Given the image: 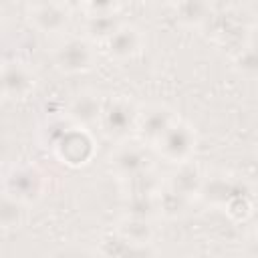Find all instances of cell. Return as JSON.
Returning a JSON list of instances; mask_svg holds the SVG:
<instances>
[{
  "mask_svg": "<svg viewBox=\"0 0 258 258\" xmlns=\"http://www.w3.org/2000/svg\"><path fill=\"white\" fill-rule=\"evenodd\" d=\"M0 87L2 97L20 99L26 97L34 87V73L22 60H10L0 64Z\"/></svg>",
  "mask_w": 258,
  "mask_h": 258,
  "instance_id": "cell-10",
  "label": "cell"
},
{
  "mask_svg": "<svg viewBox=\"0 0 258 258\" xmlns=\"http://www.w3.org/2000/svg\"><path fill=\"white\" fill-rule=\"evenodd\" d=\"M52 151L69 167H81L93 159L95 141H93V135L89 133V129L71 125L67 129V133L58 139V143L52 147Z\"/></svg>",
  "mask_w": 258,
  "mask_h": 258,
  "instance_id": "cell-6",
  "label": "cell"
},
{
  "mask_svg": "<svg viewBox=\"0 0 258 258\" xmlns=\"http://www.w3.org/2000/svg\"><path fill=\"white\" fill-rule=\"evenodd\" d=\"M200 198L216 208H224L234 212L242 208L244 216L252 214V187L244 179H234L226 173H216L212 177H204Z\"/></svg>",
  "mask_w": 258,
  "mask_h": 258,
  "instance_id": "cell-1",
  "label": "cell"
},
{
  "mask_svg": "<svg viewBox=\"0 0 258 258\" xmlns=\"http://www.w3.org/2000/svg\"><path fill=\"white\" fill-rule=\"evenodd\" d=\"M155 204H157V216H163L167 220H177L189 212L191 200H187V198L179 196L177 191L163 185L161 191L155 196Z\"/></svg>",
  "mask_w": 258,
  "mask_h": 258,
  "instance_id": "cell-17",
  "label": "cell"
},
{
  "mask_svg": "<svg viewBox=\"0 0 258 258\" xmlns=\"http://www.w3.org/2000/svg\"><path fill=\"white\" fill-rule=\"evenodd\" d=\"M236 64L242 71V75H246V77H254L256 75V50H254L252 42L242 44V50L236 56Z\"/></svg>",
  "mask_w": 258,
  "mask_h": 258,
  "instance_id": "cell-24",
  "label": "cell"
},
{
  "mask_svg": "<svg viewBox=\"0 0 258 258\" xmlns=\"http://www.w3.org/2000/svg\"><path fill=\"white\" fill-rule=\"evenodd\" d=\"M202 183H204V173L198 165L185 161V163H179L169 175L167 179L163 181L165 187L177 191L179 196L187 198V200H196L200 198V189H202Z\"/></svg>",
  "mask_w": 258,
  "mask_h": 258,
  "instance_id": "cell-13",
  "label": "cell"
},
{
  "mask_svg": "<svg viewBox=\"0 0 258 258\" xmlns=\"http://www.w3.org/2000/svg\"><path fill=\"white\" fill-rule=\"evenodd\" d=\"M52 62L64 75H81L95 67L97 52L85 36H69L52 50Z\"/></svg>",
  "mask_w": 258,
  "mask_h": 258,
  "instance_id": "cell-3",
  "label": "cell"
},
{
  "mask_svg": "<svg viewBox=\"0 0 258 258\" xmlns=\"http://www.w3.org/2000/svg\"><path fill=\"white\" fill-rule=\"evenodd\" d=\"M46 187H48V177L36 165H26V163L14 165L2 177L4 194L20 202L22 206L36 204L46 194Z\"/></svg>",
  "mask_w": 258,
  "mask_h": 258,
  "instance_id": "cell-2",
  "label": "cell"
},
{
  "mask_svg": "<svg viewBox=\"0 0 258 258\" xmlns=\"http://www.w3.org/2000/svg\"><path fill=\"white\" fill-rule=\"evenodd\" d=\"M119 26H121V20L115 14H111V16H85L83 30H85V38L89 42H103L105 44Z\"/></svg>",
  "mask_w": 258,
  "mask_h": 258,
  "instance_id": "cell-18",
  "label": "cell"
},
{
  "mask_svg": "<svg viewBox=\"0 0 258 258\" xmlns=\"http://www.w3.org/2000/svg\"><path fill=\"white\" fill-rule=\"evenodd\" d=\"M107 54L115 60H127L133 58L135 54L141 52L143 48V32L135 26V24H125L121 22V26L113 32V36L105 42Z\"/></svg>",
  "mask_w": 258,
  "mask_h": 258,
  "instance_id": "cell-12",
  "label": "cell"
},
{
  "mask_svg": "<svg viewBox=\"0 0 258 258\" xmlns=\"http://www.w3.org/2000/svg\"><path fill=\"white\" fill-rule=\"evenodd\" d=\"M103 97L95 91H83L79 93L67 107V121L75 127L89 129L91 125L99 123L103 113Z\"/></svg>",
  "mask_w": 258,
  "mask_h": 258,
  "instance_id": "cell-11",
  "label": "cell"
},
{
  "mask_svg": "<svg viewBox=\"0 0 258 258\" xmlns=\"http://www.w3.org/2000/svg\"><path fill=\"white\" fill-rule=\"evenodd\" d=\"M121 185H123V196L125 198H135V196L155 198L163 187V179L151 167V169H145V171H139L131 177L121 179Z\"/></svg>",
  "mask_w": 258,
  "mask_h": 258,
  "instance_id": "cell-15",
  "label": "cell"
},
{
  "mask_svg": "<svg viewBox=\"0 0 258 258\" xmlns=\"http://www.w3.org/2000/svg\"><path fill=\"white\" fill-rule=\"evenodd\" d=\"M99 252L103 258H153L151 246H137L123 238H119L115 232H109L99 242Z\"/></svg>",
  "mask_w": 258,
  "mask_h": 258,
  "instance_id": "cell-14",
  "label": "cell"
},
{
  "mask_svg": "<svg viewBox=\"0 0 258 258\" xmlns=\"http://www.w3.org/2000/svg\"><path fill=\"white\" fill-rule=\"evenodd\" d=\"M196 143H198V135H196L194 127L177 119V121L161 135V139H159L153 147L157 149V153H159L163 159H167V161L179 165V163L189 161V157H191L194 151H196Z\"/></svg>",
  "mask_w": 258,
  "mask_h": 258,
  "instance_id": "cell-5",
  "label": "cell"
},
{
  "mask_svg": "<svg viewBox=\"0 0 258 258\" xmlns=\"http://www.w3.org/2000/svg\"><path fill=\"white\" fill-rule=\"evenodd\" d=\"M0 24H2V12H0Z\"/></svg>",
  "mask_w": 258,
  "mask_h": 258,
  "instance_id": "cell-25",
  "label": "cell"
},
{
  "mask_svg": "<svg viewBox=\"0 0 258 258\" xmlns=\"http://www.w3.org/2000/svg\"><path fill=\"white\" fill-rule=\"evenodd\" d=\"M0 95H2V87H0Z\"/></svg>",
  "mask_w": 258,
  "mask_h": 258,
  "instance_id": "cell-26",
  "label": "cell"
},
{
  "mask_svg": "<svg viewBox=\"0 0 258 258\" xmlns=\"http://www.w3.org/2000/svg\"><path fill=\"white\" fill-rule=\"evenodd\" d=\"M177 121L175 113L165 107V105H149L145 111H141L137 115V125H135V131L139 133V137L149 143V145H155L161 135Z\"/></svg>",
  "mask_w": 258,
  "mask_h": 258,
  "instance_id": "cell-8",
  "label": "cell"
},
{
  "mask_svg": "<svg viewBox=\"0 0 258 258\" xmlns=\"http://www.w3.org/2000/svg\"><path fill=\"white\" fill-rule=\"evenodd\" d=\"M30 26L42 34H56L69 26L71 6L64 2H32L26 6Z\"/></svg>",
  "mask_w": 258,
  "mask_h": 258,
  "instance_id": "cell-7",
  "label": "cell"
},
{
  "mask_svg": "<svg viewBox=\"0 0 258 258\" xmlns=\"http://www.w3.org/2000/svg\"><path fill=\"white\" fill-rule=\"evenodd\" d=\"M173 8L179 24L189 28H198L212 18V4L208 2H177Z\"/></svg>",
  "mask_w": 258,
  "mask_h": 258,
  "instance_id": "cell-19",
  "label": "cell"
},
{
  "mask_svg": "<svg viewBox=\"0 0 258 258\" xmlns=\"http://www.w3.org/2000/svg\"><path fill=\"white\" fill-rule=\"evenodd\" d=\"M71 127V123L67 121V119H50L46 125H44V129L40 131V139H42V143L46 145V147H54L56 143H58V139L67 133V129Z\"/></svg>",
  "mask_w": 258,
  "mask_h": 258,
  "instance_id": "cell-22",
  "label": "cell"
},
{
  "mask_svg": "<svg viewBox=\"0 0 258 258\" xmlns=\"http://www.w3.org/2000/svg\"><path fill=\"white\" fill-rule=\"evenodd\" d=\"M113 232L119 238L131 242V244H137V246H151V242L155 238V230L149 220H137V218H127V216H123L115 224Z\"/></svg>",
  "mask_w": 258,
  "mask_h": 258,
  "instance_id": "cell-16",
  "label": "cell"
},
{
  "mask_svg": "<svg viewBox=\"0 0 258 258\" xmlns=\"http://www.w3.org/2000/svg\"><path fill=\"white\" fill-rule=\"evenodd\" d=\"M125 216L127 218H137V220H153L157 216V204H155V198H141V196H135V198H125Z\"/></svg>",
  "mask_w": 258,
  "mask_h": 258,
  "instance_id": "cell-21",
  "label": "cell"
},
{
  "mask_svg": "<svg viewBox=\"0 0 258 258\" xmlns=\"http://www.w3.org/2000/svg\"><path fill=\"white\" fill-rule=\"evenodd\" d=\"M79 8L85 16H111V14L119 16L123 4H119V2H83Z\"/></svg>",
  "mask_w": 258,
  "mask_h": 258,
  "instance_id": "cell-23",
  "label": "cell"
},
{
  "mask_svg": "<svg viewBox=\"0 0 258 258\" xmlns=\"http://www.w3.org/2000/svg\"><path fill=\"white\" fill-rule=\"evenodd\" d=\"M109 163H111V169L121 179H125V177H131V175H135L139 171L151 169V155L143 145L125 143V145H119L111 153Z\"/></svg>",
  "mask_w": 258,
  "mask_h": 258,
  "instance_id": "cell-9",
  "label": "cell"
},
{
  "mask_svg": "<svg viewBox=\"0 0 258 258\" xmlns=\"http://www.w3.org/2000/svg\"><path fill=\"white\" fill-rule=\"evenodd\" d=\"M137 115H139V109L129 99L117 97L113 101H105L99 125L109 139L121 141L135 131Z\"/></svg>",
  "mask_w": 258,
  "mask_h": 258,
  "instance_id": "cell-4",
  "label": "cell"
},
{
  "mask_svg": "<svg viewBox=\"0 0 258 258\" xmlns=\"http://www.w3.org/2000/svg\"><path fill=\"white\" fill-rule=\"evenodd\" d=\"M26 206H22L20 202H16L14 198L0 194V228L4 230H12L22 226L24 218H26Z\"/></svg>",
  "mask_w": 258,
  "mask_h": 258,
  "instance_id": "cell-20",
  "label": "cell"
}]
</instances>
